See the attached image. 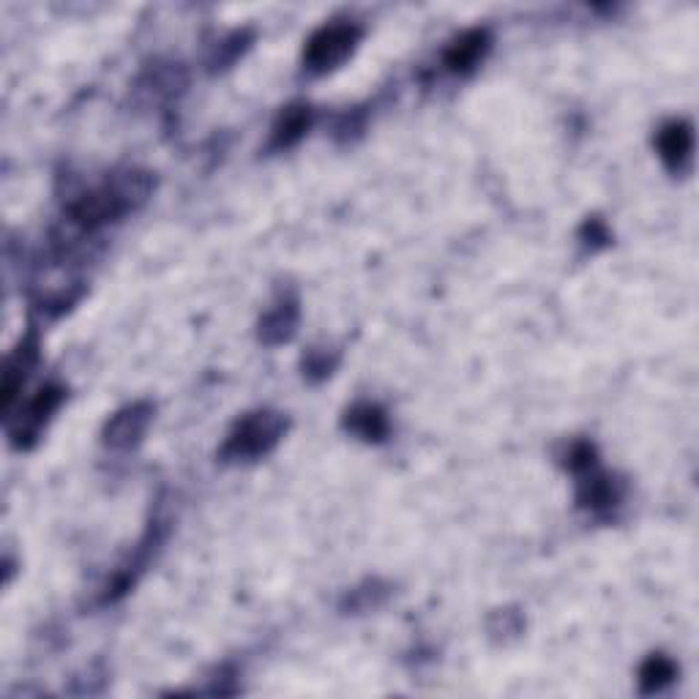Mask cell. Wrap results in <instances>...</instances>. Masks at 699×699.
<instances>
[{"label": "cell", "mask_w": 699, "mask_h": 699, "mask_svg": "<svg viewBox=\"0 0 699 699\" xmlns=\"http://www.w3.org/2000/svg\"><path fill=\"white\" fill-rule=\"evenodd\" d=\"M129 210H132V206L123 200L121 192L112 184V178H107L96 189H88L74 197L66 214H69V221L79 232H96L101 227L118 221L121 216H127Z\"/></svg>", "instance_id": "3"}, {"label": "cell", "mask_w": 699, "mask_h": 699, "mask_svg": "<svg viewBox=\"0 0 699 699\" xmlns=\"http://www.w3.org/2000/svg\"><path fill=\"white\" fill-rule=\"evenodd\" d=\"M36 361H39V339L36 334H28V337L17 345V350L11 352L9 361H6V372H3V411L6 413L14 407L17 394L22 391V385H25L28 374H31V369L36 367Z\"/></svg>", "instance_id": "6"}, {"label": "cell", "mask_w": 699, "mask_h": 699, "mask_svg": "<svg viewBox=\"0 0 699 699\" xmlns=\"http://www.w3.org/2000/svg\"><path fill=\"white\" fill-rule=\"evenodd\" d=\"M568 468L574 473H588V470L596 468V446L588 440H577L571 448H568Z\"/></svg>", "instance_id": "14"}, {"label": "cell", "mask_w": 699, "mask_h": 699, "mask_svg": "<svg viewBox=\"0 0 699 699\" xmlns=\"http://www.w3.org/2000/svg\"><path fill=\"white\" fill-rule=\"evenodd\" d=\"M153 413L156 407L151 402H132V405L121 407L107 418L105 429H101V443L112 451H132L142 443L148 426L153 424Z\"/></svg>", "instance_id": "4"}, {"label": "cell", "mask_w": 699, "mask_h": 699, "mask_svg": "<svg viewBox=\"0 0 699 699\" xmlns=\"http://www.w3.org/2000/svg\"><path fill=\"white\" fill-rule=\"evenodd\" d=\"M363 31L352 20H331L317 28L304 47L306 69L315 74H326L342 66L350 58L352 50L361 42Z\"/></svg>", "instance_id": "2"}, {"label": "cell", "mask_w": 699, "mask_h": 699, "mask_svg": "<svg viewBox=\"0 0 699 699\" xmlns=\"http://www.w3.org/2000/svg\"><path fill=\"white\" fill-rule=\"evenodd\" d=\"M287 432V418L276 411H254L236 421L221 446L225 459H260L274 451Z\"/></svg>", "instance_id": "1"}, {"label": "cell", "mask_w": 699, "mask_h": 699, "mask_svg": "<svg viewBox=\"0 0 699 699\" xmlns=\"http://www.w3.org/2000/svg\"><path fill=\"white\" fill-rule=\"evenodd\" d=\"M675 678H678V667H675L673 658L662 656V653H653L640 669L642 695H656V691L667 689Z\"/></svg>", "instance_id": "13"}, {"label": "cell", "mask_w": 699, "mask_h": 699, "mask_svg": "<svg viewBox=\"0 0 699 699\" xmlns=\"http://www.w3.org/2000/svg\"><path fill=\"white\" fill-rule=\"evenodd\" d=\"M623 494V487L621 481L612 479V476L607 473H599V470H588V473H582V481H579V490H577V500L579 505H585V509L590 511H607L612 509V505H618V500H621Z\"/></svg>", "instance_id": "10"}, {"label": "cell", "mask_w": 699, "mask_h": 699, "mask_svg": "<svg viewBox=\"0 0 699 699\" xmlns=\"http://www.w3.org/2000/svg\"><path fill=\"white\" fill-rule=\"evenodd\" d=\"M312 121H315V112H312L309 105H304V101L287 105L280 112V118H276L274 134H271V145L274 148L295 145V142L309 132Z\"/></svg>", "instance_id": "11"}, {"label": "cell", "mask_w": 699, "mask_h": 699, "mask_svg": "<svg viewBox=\"0 0 699 699\" xmlns=\"http://www.w3.org/2000/svg\"><path fill=\"white\" fill-rule=\"evenodd\" d=\"M345 426L350 432H356L358 437H363L367 443H380L389 437V416L380 405H372V402H361V405L350 407L345 413Z\"/></svg>", "instance_id": "12"}, {"label": "cell", "mask_w": 699, "mask_h": 699, "mask_svg": "<svg viewBox=\"0 0 699 699\" xmlns=\"http://www.w3.org/2000/svg\"><path fill=\"white\" fill-rule=\"evenodd\" d=\"M64 400L66 391L61 385H44V389H39L33 394V400L25 405V411H22V416L17 418V424L11 426V440L20 448L31 446L42 435V429L53 418V413L64 405Z\"/></svg>", "instance_id": "5"}, {"label": "cell", "mask_w": 699, "mask_h": 699, "mask_svg": "<svg viewBox=\"0 0 699 699\" xmlns=\"http://www.w3.org/2000/svg\"><path fill=\"white\" fill-rule=\"evenodd\" d=\"M301 309L298 298H282L280 304L271 312H265V317L260 320V342L263 345H284L293 339L295 328H298Z\"/></svg>", "instance_id": "9"}, {"label": "cell", "mask_w": 699, "mask_h": 699, "mask_svg": "<svg viewBox=\"0 0 699 699\" xmlns=\"http://www.w3.org/2000/svg\"><path fill=\"white\" fill-rule=\"evenodd\" d=\"M487 50H490V31L487 28H468L457 39H451V44L443 53V64L448 72L465 74L484 58Z\"/></svg>", "instance_id": "7"}, {"label": "cell", "mask_w": 699, "mask_h": 699, "mask_svg": "<svg viewBox=\"0 0 699 699\" xmlns=\"http://www.w3.org/2000/svg\"><path fill=\"white\" fill-rule=\"evenodd\" d=\"M334 367H337V358H328V352L320 350H312L304 361V369L309 378H328Z\"/></svg>", "instance_id": "15"}, {"label": "cell", "mask_w": 699, "mask_h": 699, "mask_svg": "<svg viewBox=\"0 0 699 699\" xmlns=\"http://www.w3.org/2000/svg\"><path fill=\"white\" fill-rule=\"evenodd\" d=\"M658 156L667 164L673 173H680L686 164L691 162V151H695V129L689 121H669L664 123L662 132L656 138Z\"/></svg>", "instance_id": "8"}]
</instances>
